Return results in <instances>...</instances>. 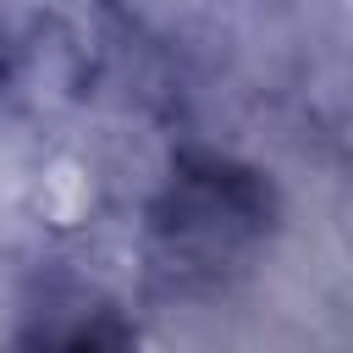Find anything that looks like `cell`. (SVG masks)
Segmentation results:
<instances>
[{"label": "cell", "instance_id": "obj_1", "mask_svg": "<svg viewBox=\"0 0 353 353\" xmlns=\"http://www.w3.org/2000/svg\"><path fill=\"white\" fill-rule=\"evenodd\" d=\"M154 232L165 243V270L215 281L226 270H243V259L270 232V188L254 171L204 160V165L171 176Z\"/></svg>", "mask_w": 353, "mask_h": 353}]
</instances>
